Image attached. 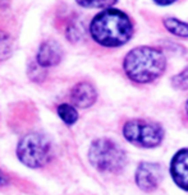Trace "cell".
Here are the masks:
<instances>
[{
	"label": "cell",
	"instance_id": "1",
	"mask_svg": "<svg viewBox=\"0 0 188 195\" xmlns=\"http://www.w3.org/2000/svg\"><path fill=\"white\" fill-rule=\"evenodd\" d=\"M90 32L100 45L118 47L132 37L133 27L127 14L117 9H106L92 19Z\"/></svg>",
	"mask_w": 188,
	"mask_h": 195
},
{
	"label": "cell",
	"instance_id": "2",
	"mask_svg": "<svg viewBox=\"0 0 188 195\" xmlns=\"http://www.w3.org/2000/svg\"><path fill=\"white\" fill-rule=\"evenodd\" d=\"M165 64V57L157 49L141 46L128 52L124 59V70L132 81L149 83L163 74Z\"/></svg>",
	"mask_w": 188,
	"mask_h": 195
},
{
	"label": "cell",
	"instance_id": "3",
	"mask_svg": "<svg viewBox=\"0 0 188 195\" xmlns=\"http://www.w3.org/2000/svg\"><path fill=\"white\" fill-rule=\"evenodd\" d=\"M88 157L93 167L104 172H119L127 161L124 150L113 140L105 138L92 143Z\"/></svg>",
	"mask_w": 188,
	"mask_h": 195
},
{
	"label": "cell",
	"instance_id": "4",
	"mask_svg": "<svg viewBox=\"0 0 188 195\" xmlns=\"http://www.w3.org/2000/svg\"><path fill=\"white\" fill-rule=\"evenodd\" d=\"M17 153L19 160L28 167H41L51 156V144L46 136L30 133L19 140Z\"/></svg>",
	"mask_w": 188,
	"mask_h": 195
},
{
	"label": "cell",
	"instance_id": "5",
	"mask_svg": "<svg viewBox=\"0 0 188 195\" xmlns=\"http://www.w3.org/2000/svg\"><path fill=\"white\" fill-rule=\"evenodd\" d=\"M123 134L127 140L145 148H152L159 146L164 136L160 125L143 120L128 121L123 129Z\"/></svg>",
	"mask_w": 188,
	"mask_h": 195
},
{
	"label": "cell",
	"instance_id": "6",
	"mask_svg": "<svg viewBox=\"0 0 188 195\" xmlns=\"http://www.w3.org/2000/svg\"><path fill=\"white\" fill-rule=\"evenodd\" d=\"M161 177L163 171L157 163L142 162L136 171V182L145 191L155 190L160 184Z\"/></svg>",
	"mask_w": 188,
	"mask_h": 195
},
{
	"label": "cell",
	"instance_id": "7",
	"mask_svg": "<svg viewBox=\"0 0 188 195\" xmlns=\"http://www.w3.org/2000/svg\"><path fill=\"white\" fill-rule=\"evenodd\" d=\"M170 173L175 184L188 191V149H182L173 157Z\"/></svg>",
	"mask_w": 188,
	"mask_h": 195
},
{
	"label": "cell",
	"instance_id": "8",
	"mask_svg": "<svg viewBox=\"0 0 188 195\" xmlns=\"http://www.w3.org/2000/svg\"><path fill=\"white\" fill-rule=\"evenodd\" d=\"M63 51L59 46V43L50 40L44 42L39 49L37 52V63L41 68L46 67H53V65H58L62 60Z\"/></svg>",
	"mask_w": 188,
	"mask_h": 195
},
{
	"label": "cell",
	"instance_id": "9",
	"mask_svg": "<svg viewBox=\"0 0 188 195\" xmlns=\"http://www.w3.org/2000/svg\"><path fill=\"white\" fill-rule=\"evenodd\" d=\"M96 91L90 83H78L73 87V89L70 92V99L73 102L74 106L86 108L93 105V102L96 101Z\"/></svg>",
	"mask_w": 188,
	"mask_h": 195
},
{
	"label": "cell",
	"instance_id": "10",
	"mask_svg": "<svg viewBox=\"0 0 188 195\" xmlns=\"http://www.w3.org/2000/svg\"><path fill=\"white\" fill-rule=\"evenodd\" d=\"M164 26L173 34L179 36V37H188V23H184L175 18H166L164 20Z\"/></svg>",
	"mask_w": 188,
	"mask_h": 195
},
{
	"label": "cell",
	"instance_id": "11",
	"mask_svg": "<svg viewBox=\"0 0 188 195\" xmlns=\"http://www.w3.org/2000/svg\"><path fill=\"white\" fill-rule=\"evenodd\" d=\"M58 115L60 116V119L66 122L67 125H73L78 119V114L76 111V108L70 105H60L58 107Z\"/></svg>",
	"mask_w": 188,
	"mask_h": 195
},
{
	"label": "cell",
	"instance_id": "12",
	"mask_svg": "<svg viewBox=\"0 0 188 195\" xmlns=\"http://www.w3.org/2000/svg\"><path fill=\"white\" fill-rule=\"evenodd\" d=\"M12 54V38L8 33L0 31V61L8 59Z\"/></svg>",
	"mask_w": 188,
	"mask_h": 195
},
{
	"label": "cell",
	"instance_id": "13",
	"mask_svg": "<svg viewBox=\"0 0 188 195\" xmlns=\"http://www.w3.org/2000/svg\"><path fill=\"white\" fill-rule=\"evenodd\" d=\"M85 8H107L117 3V0H76Z\"/></svg>",
	"mask_w": 188,
	"mask_h": 195
},
{
	"label": "cell",
	"instance_id": "14",
	"mask_svg": "<svg viewBox=\"0 0 188 195\" xmlns=\"http://www.w3.org/2000/svg\"><path fill=\"white\" fill-rule=\"evenodd\" d=\"M173 85L178 89H188V67L171 79Z\"/></svg>",
	"mask_w": 188,
	"mask_h": 195
},
{
	"label": "cell",
	"instance_id": "15",
	"mask_svg": "<svg viewBox=\"0 0 188 195\" xmlns=\"http://www.w3.org/2000/svg\"><path fill=\"white\" fill-rule=\"evenodd\" d=\"M154 2H156L157 4H160V5H168V4L174 3L175 0H154Z\"/></svg>",
	"mask_w": 188,
	"mask_h": 195
},
{
	"label": "cell",
	"instance_id": "16",
	"mask_svg": "<svg viewBox=\"0 0 188 195\" xmlns=\"http://www.w3.org/2000/svg\"><path fill=\"white\" fill-rule=\"evenodd\" d=\"M6 182V179H5V176L2 173V171H0V185H4Z\"/></svg>",
	"mask_w": 188,
	"mask_h": 195
},
{
	"label": "cell",
	"instance_id": "17",
	"mask_svg": "<svg viewBox=\"0 0 188 195\" xmlns=\"http://www.w3.org/2000/svg\"><path fill=\"white\" fill-rule=\"evenodd\" d=\"M186 107H187V114H188V101H187V105H186Z\"/></svg>",
	"mask_w": 188,
	"mask_h": 195
}]
</instances>
